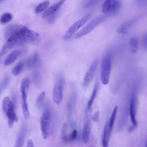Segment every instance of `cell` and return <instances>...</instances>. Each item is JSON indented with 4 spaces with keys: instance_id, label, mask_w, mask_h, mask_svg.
<instances>
[{
    "instance_id": "6da1fadb",
    "label": "cell",
    "mask_w": 147,
    "mask_h": 147,
    "mask_svg": "<svg viewBox=\"0 0 147 147\" xmlns=\"http://www.w3.org/2000/svg\"><path fill=\"white\" fill-rule=\"evenodd\" d=\"M28 28L25 26H20L17 31L6 40L0 53V56L5 54L14 47L16 46L18 41L23 36Z\"/></svg>"
},
{
    "instance_id": "7a4b0ae2",
    "label": "cell",
    "mask_w": 147,
    "mask_h": 147,
    "mask_svg": "<svg viewBox=\"0 0 147 147\" xmlns=\"http://www.w3.org/2000/svg\"><path fill=\"white\" fill-rule=\"evenodd\" d=\"M112 55L108 52L104 56L102 62L101 78L102 83L107 85L109 82L111 69Z\"/></svg>"
},
{
    "instance_id": "3957f363",
    "label": "cell",
    "mask_w": 147,
    "mask_h": 147,
    "mask_svg": "<svg viewBox=\"0 0 147 147\" xmlns=\"http://www.w3.org/2000/svg\"><path fill=\"white\" fill-rule=\"evenodd\" d=\"M2 107L7 118L8 126L11 128L14 123L18 121V119L14 111V105L9 97L7 96L4 98L2 102Z\"/></svg>"
},
{
    "instance_id": "277c9868",
    "label": "cell",
    "mask_w": 147,
    "mask_h": 147,
    "mask_svg": "<svg viewBox=\"0 0 147 147\" xmlns=\"http://www.w3.org/2000/svg\"><path fill=\"white\" fill-rule=\"evenodd\" d=\"M120 0H105L102 6V11L107 17L116 15L121 6Z\"/></svg>"
},
{
    "instance_id": "5b68a950",
    "label": "cell",
    "mask_w": 147,
    "mask_h": 147,
    "mask_svg": "<svg viewBox=\"0 0 147 147\" xmlns=\"http://www.w3.org/2000/svg\"><path fill=\"white\" fill-rule=\"evenodd\" d=\"M108 17L106 15L101 16L94 19L74 35V38L78 39L87 34L97 26L106 20Z\"/></svg>"
},
{
    "instance_id": "8992f818",
    "label": "cell",
    "mask_w": 147,
    "mask_h": 147,
    "mask_svg": "<svg viewBox=\"0 0 147 147\" xmlns=\"http://www.w3.org/2000/svg\"><path fill=\"white\" fill-rule=\"evenodd\" d=\"M65 80L63 74L60 73L55 83L53 92L52 98L53 102L57 105L60 104L63 98V91Z\"/></svg>"
},
{
    "instance_id": "52a82bcc",
    "label": "cell",
    "mask_w": 147,
    "mask_h": 147,
    "mask_svg": "<svg viewBox=\"0 0 147 147\" xmlns=\"http://www.w3.org/2000/svg\"><path fill=\"white\" fill-rule=\"evenodd\" d=\"M40 40V37L38 33L28 28L19 41L18 45L19 46H20L27 43L32 45H36L39 44Z\"/></svg>"
},
{
    "instance_id": "ba28073f",
    "label": "cell",
    "mask_w": 147,
    "mask_h": 147,
    "mask_svg": "<svg viewBox=\"0 0 147 147\" xmlns=\"http://www.w3.org/2000/svg\"><path fill=\"white\" fill-rule=\"evenodd\" d=\"M93 13H90L81 19L75 22L67 31L64 36V38L68 40L79 29L84 25L92 17Z\"/></svg>"
},
{
    "instance_id": "9c48e42d",
    "label": "cell",
    "mask_w": 147,
    "mask_h": 147,
    "mask_svg": "<svg viewBox=\"0 0 147 147\" xmlns=\"http://www.w3.org/2000/svg\"><path fill=\"white\" fill-rule=\"evenodd\" d=\"M51 120V114L49 109L46 110L40 119V125L42 136L44 139L47 138Z\"/></svg>"
},
{
    "instance_id": "30bf717a",
    "label": "cell",
    "mask_w": 147,
    "mask_h": 147,
    "mask_svg": "<svg viewBox=\"0 0 147 147\" xmlns=\"http://www.w3.org/2000/svg\"><path fill=\"white\" fill-rule=\"evenodd\" d=\"M98 62V58H96L92 63L84 77L83 85L87 86L89 84L94 76Z\"/></svg>"
},
{
    "instance_id": "8fae6325",
    "label": "cell",
    "mask_w": 147,
    "mask_h": 147,
    "mask_svg": "<svg viewBox=\"0 0 147 147\" xmlns=\"http://www.w3.org/2000/svg\"><path fill=\"white\" fill-rule=\"evenodd\" d=\"M142 15L138 16L122 24L117 29L118 33L120 34L125 33L128 29L142 18Z\"/></svg>"
},
{
    "instance_id": "7c38bea8",
    "label": "cell",
    "mask_w": 147,
    "mask_h": 147,
    "mask_svg": "<svg viewBox=\"0 0 147 147\" xmlns=\"http://www.w3.org/2000/svg\"><path fill=\"white\" fill-rule=\"evenodd\" d=\"M91 126L89 117L86 115L85 117L82 133V138L83 142L85 144L89 141L90 132Z\"/></svg>"
},
{
    "instance_id": "4fadbf2b",
    "label": "cell",
    "mask_w": 147,
    "mask_h": 147,
    "mask_svg": "<svg viewBox=\"0 0 147 147\" xmlns=\"http://www.w3.org/2000/svg\"><path fill=\"white\" fill-rule=\"evenodd\" d=\"M26 51V50L25 49H18L13 51L6 58L4 61V65H7L12 63L18 57Z\"/></svg>"
},
{
    "instance_id": "5bb4252c",
    "label": "cell",
    "mask_w": 147,
    "mask_h": 147,
    "mask_svg": "<svg viewBox=\"0 0 147 147\" xmlns=\"http://www.w3.org/2000/svg\"><path fill=\"white\" fill-rule=\"evenodd\" d=\"M32 73V78L34 84L39 86L41 81V65L38 63L34 67Z\"/></svg>"
},
{
    "instance_id": "9a60e30c",
    "label": "cell",
    "mask_w": 147,
    "mask_h": 147,
    "mask_svg": "<svg viewBox=\"0 0 147 147\" xmlns=\"http://www.w3.org/2000/svg\"><path fill=\"white\" fill-rule=\"evenodd\" d=\"M66 0H61L57 3H55L47 9L42 15L43 17L49 16L55 13Z\"/></svg>"
},
{
    "instance_id": "2e32d148",
    "label": "cell",
    "mask_w": 147,
    "mask_h": 147,
    "mask_svg": "<svg viewBox=\"0 0 147 147\" xmlns=\"http://www.w3.org/2000/svg\"><path fill=\"white\" fill-rule=\"evenodd\" d=\"M20 26L17 24H12L8 26L5 31V39L6 40L8 39L17 31Z\"/></svg>"
},
{
    "instance_id": "e0dca14e",
    "label": "cell",
    "mask_w": 147,
    "mask_h": 147,
    "mask_svg": "<svg viewBox=\"0 0 147 147\" xmlns=\"http://www.w3.org/2000/svg\"><path fill=\"white\" fill-rule=\"evenodd\" d=\"M129 112L131 120L133 124V126L135 128L137 125V123L135 117V98L133 96L131 97V100Z\"/></svg>"
},
{
    "instance_id": "ac0fdd59",
    "label": "cell",
    "mask_w": 147,
    "mask_h": 147,
    "mask_svg": "<svg viewBox=\"0 0 147 147\" xmlns=\"http://www.w3.org/2000/svg\"><path fill=\"white\" fill-rule=\"evenodd\" d=\"M111 133L109 131L108 123H107L104 129L102 136V143L103 146H108Z\"/></svg>"
},
{
    "instance_id": "d6986e66",
    "label": "cell",
    "mask_w": 147,
    "mask_h": 147,
    "mask_svg": "<svg viewBox=\"0 0 147 147\" xmlns=\"http://www.w3.org/2000/svg\"><path fill=\"white\" fill-rule=\"evenodd\" d=\"M22 107L24 117L26 119H28L30 113L27 102V94H22Z\"/></svg>"
},
{
    "instance_id": "ffe728a7",
    "label": "cell",
    "mask_w": 147,
    "mask_h": 147,
    "mask_svg": "<svg viewBox=\"0 0 147 147\" xmlns=\"http://www.w3.org/2000/svg\"><path fill=\"white\" fill-rule=\"evenodd\" d=\"M39 55L37 52L34 53L28 58L26 61V64L29 68L34 67L38 63Z\"/></svg>"
},
{
    "instance_id": "44dd1931",
    "label": "cell",
    "mask_w": 147,
    "mask_h": 147,
    "mask_svg": "<svg viewBox=\"0 0 147 147\" xmlns=\"http://www.w3.org/2000/svg\"><path fill=\"white\" fill-rule=\"evenodd\" d=\"M26 129L22 128L20 131L18 136L15 147H22L24 144L26 133Z\"/></svg>"
},
{
    "instance_id": "7402d4cb",
    "label": "cell",
    "mask_w": 147,
    "mask_h": 147,
    "mask_svg": "<svg viewBox=\"0 0 147 147\" xmlns=\"http://www.w3.org/2000/svg\"><path fill=\"white\" fill-rule=\"evenodd\" d=\"M139 41L136 37L133 36L129 41V48L130 51L132 53H136L138 51Z\"/></svg>"
},
{
    "instance_id": "603a6c76",
    "label": "cell",
    "mask_w": 147,
    "mask_h": 147,
    "mask_svg": "<svg viewBox=\"0 0 147 147\" xmlns=\"http://www.w3.org/2000/svg\"><path fill=\"white\" fill-rule=\"evenodd\" d=\"M24 62L22 61L18 63L11 70L12 74L15 76L19 75L23 70L24 67Z\"/></svg>"
},
{
    "instance_id": "cb8c5ba5",
    "label": "cell",
    "mask_w": 147,
    "mask_h": 147,
    "mask_svg": "<svg viewBox=\"0 0 147 147\" xmlns=\"http://www.w3.org/2000/svg\"><path fill=\"white\" fill-rule=\"evenodd\" d=\"M50 4L48 0L45 1L38 5L35 8V12L36 13H39L45 10Z\"/></svg>"
},
{
    "instance_id": "d4e9b609",
    "label": "cell",
    "mask_w": 147,
    "mask_h": 147,
    "mask_svg": "<svg viewBox=\"0 0 147 147\" xmlns=\"http://www.w3.org/2000/svg\"><path fill=\"white\" fill-rule=\"evenodd\" d=\"M117 110V106L116 105L113 109L108 123L109 131L111 133L116 117Z\"/></svg>"
},
{
    "instance_id": "484cf974",
    "label": "cell",
    "mask_w": 147,
    "mask_h": 147,
    "mask_svg": "<svg viewBox=\"0 0 147 147\" xmlns=\"http://www.w3.org/2000/svg\"><path fill=\"white\" fill-rule=\"evenodd\" d=\"M30 83V79L28 77L25 78L22 80L21 84V90L22 94H27V92Z\"/></svg>"
},
{
    "instance_id": "4316f807",
    "label": "cell",
    "mask_w": 147,
    "mask_h": 147,
    "mask_svg": "<svg viewBox=\"0 0 147 147\" xmlns=\"http://www.w3.org/2000/svg\"><path fill=\"white\" fill-rule=\"evenodd\" d=\"M10 80L9 76L8 75H6L0 82V95L8 85Z\"/></svg>"
},
{
    "instance_id": "83f0119b",
    "label": "cell",
    "mask_w": 147,
    "mask_h": 147,
    "mask_svg": "<svg viewBox=\"0 0 147 147\" xmlns=\"http://www.w3.org/2000/svg\"><path fill=\"white\" fill-rule=\"evenodd\" d=\"M67 124L64 123L63 125L61 130V136L62 140L64 142H67L69 140V136L67 134Z\"/></svg>"
},
{
    "instance_id": "f1b7e54d",
    "label": "cell",
    "mask_w": 147,
    "mask_h": 147,
    "mask_svg": "<svg viewBox=\"0 0 147 147\" xmlns=\"http://www.w3.org/2000/svg\"><path fill=\"white\" fill-rule=\"evenodd\" d=\"M98 87V83L97 81H96L95 86L90 97L89 99L87 105V108L88 109H90L92 105L94 98L95 97Z\"/></svg>"
},
{
    "instance_id": "f546056e",
    "label": "cell",
    "mask_w": 147,
    "mask_h": 147,
    "mask_svg": "<svg viewBox=\"0 0 147 147\" xmlns=\"http://www.w3.org/2000/svg\"><path fill=\"white\" fill-rule=\"evenodd\" d=\"M12 18V16L9 13H5L1 17L0 22L2 24H5L9 22Z\"/></svg>"
},
{
    "instance_id": "4dcf8cb0",
    "label": "cell",
    "mask_w": 147,
    "mask_h": 147,
    "mask_svg": "<svg viewBox=\"0 0 147 147\" xmlns=\"http://www.w3.org/2000/svg\"><path fill=\"white\" fill-rule=\"evenodd\" d=\"M45 92L44 91L42 92L39 95L36 100L37 104L42 103L45 100Z\"/></svg>"
},
{
    "instance_id": "1f68e13d",
    "label": "cell",
    "mask_w": 147,
    "mask_h": 147,
    "mask_svg": "<svg viewBox=\"0 0 147 147\" xmlns=\"http://www.w3.org/2000/svg\"><path fill=\"white\" fill-rule=\"evenodd\" d=\"M78 133L77 130L74 129L70 135L69 136V141H72L76 139L77 137Z\"/></svg>"
},
{
    "instance_id": "d6a6232c",
    "label": "cell",
    "mask_w": 147,
    "mask_h": 147,
    "mask_svg": "<svg viewBox=\"0 0 147 147\" xmlns=\"http://www.w3.org/2000/svg\"><path fill=\"white\" fill-rule=\"evenodd\" d=\"M142 43L144 47L146 49L147 47V35L146 34H144L143 36Z\"/></svg>"
},
{
    "instance_id": "836d02e7",
    "label": "cell",
    "mask_w": 147,
    "mask_h": 147,
    "mask_svg": "<svg viewBox=\"0 0 147 147\" xmlns=\"http://www.w3.org/2000/svg\"><path fill=\"white\" fill-rule=\"evenodd\" d=\"M99 115V112L98 111H96L92 117V120L94 121H97L98 120Z\"/></svg>"
},
{
    "instance_id": "e575fe53",
    "label": "cell",
    "mask_w": 147,
    "mask_h": 147,
    "mask_svg": "<svg viewBox=\"0 0 147 147\" xmlns=\"http://www.w3.org/2000/svg\"><path fill=\"white\" fill-rule=\"evenodd\" d=\"M137 5L140 6H143L146 3L147 0H136Z\"/></svg>"
},
{
    "instance_id": "d590c367",
    "label": "cell",
    "mask_w": 147,
    "mask_h": 147,
    "mask_svg": "<svg viewBox=\"0 0 147 147\" xmlns=\"http://www.w3.org/2000/svg\"><path fill=\"white\" fill-rule=\"evenodd\" d=\"M17 101V96L16 94H14L13 96L12 103L14 105V109L16 108V102Z\"/></svg>"
},
{
    "instance_id": "8d00e7d4",
    "label": "cell",
    "mask_w": 147,
    "mask_h": 147,
    "mask_svg": "<svg viewBox=\"0 0 147 147\" xmlns=\"http://www.w3.org/2000/svg\"><path fill=\"white\" fill-rule=\"evenodd\" d=\"M27 147H33L34 146L33 141L31 140H29L27 144Z\"/></svg>"
},
{
    "instance_id": "74e56055",
    "label": "cell",
    "mask_w": 147,
    "mask_h": 147,
    "mask_svg": "<svg viewBox=\"0 0 147 147\" xmlns=\"http://www.w3.org/2000/svg\"><path fill=\"white\" fill-rule=\"evenodd\" d=\"M4 0H0V2L3 1Z\"/></svg>"
},
{
    "instance_id": "f35d334b",
    "label": "cell",
    "mask_w": 147,
    "mask_h": 147,
    "mask_svg": "<svg viewBox=\"0 0 147 147\" xmlns=\"http://www.w3.org/2000/svg\"></svg>"
}]
</instances>
